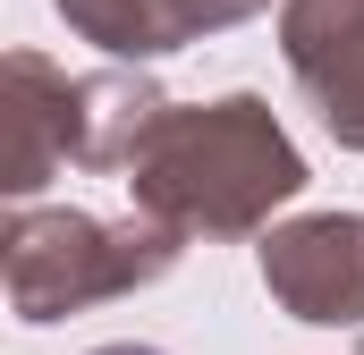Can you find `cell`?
Instances as JSON below:
<instances>
[{
  "mask_svg": "<svg viewBox=\"0 0 364 355\" xmlns=\"http://www.w3.org/2000/svg\"><path fill=\"white\" fill-rule=\"evenodd\" d=\"M0 127H9L0 195L34 203L51 178L77 161V77L51 68L43 51H9L0 60Z\"/></svg>",
  "mask_w": 364,
  "mask_h": 355,
  "instance_id": "5",
  "label": "cell"
},
{
  "mask_svg": "<svg viewBox=\"0 0 364 355\" xmlns=\"http://www.w3.org/2000/svg\"><path fill=\"white\" fill-rule=\"evenodd\" d=\"M170 119V93L144 68H93L77 77V170H136L144 136Z\"/></svg>",
  "mask_w": 364,
  "mask_h": 355,
  "instance_id": "7",
  "label": "cell"
},
{
  "mask_svg": "<svg viewBox=\"0 0 364 355\" xmlns=\"http://www.w3.org/2000/svg\"><path fill=\"white\" fill-rule=\"evenodd\" d=\"M255 271L288 322L364 330V212H305L255 246Z\"/></svg>",
  "mask_w": 364,
  "mask_h": 355,
  "instance_id": "3",
  "label": "cell"
},
{
  "mask_svg": "<svg viewBox=\"0 0 364 355\" xmlns=\"http://www.w3.org/2000/svg\"><path fill=\"white\" fill-rule=\"evenodd\" d=\"M68 17V34L110 51L119 68H144V60H170L203 34H229L246 17H263L272 0H51Z\"/></svg>",
  "mask_w": 364,
  "mask_h": 355,
  "instance_id": "6",
  "label": "cell"
},
{
  "mask_svg": "<svg viewBox=\"0 0 364 355\" xmlns=\"http://www.w3.org/2000/svg\"><path fill=\"white\" fill-rule=\"evenodd\" d=\"M178 254H186V237L144 220V212L102 220V212H77V203H9V229H0L9 313L26 330H51L68 313L119 305V296L170 279Z\"/></svg>",
  "mask_w": 364,
  "mask_h": 355,
  "instance_id": "2",
  "label": "cell"
},
{
  "mask_svg": "<svg viewBox=\"0 0 364 355\" xmlns=\"http://www.w3.org/2000/svg\"><path fill=\"white\" fill-rule=\"evenodd\" d=\"M279 60L331 144L364 153V0H279Z\"/></svg>",
  "mask_w": 364,
  "mask_h": 355,
  "instance_id": "4",
  "label": "cell"
},
{
  "mask_svg": "<svg viewBox=\"0 0 364 355\" xmlns=\"http://www.w3.org/2000/svg\"><path fill=\"white\" fill-rule=\"evenodd\" d=\"M127 195L144 220L178 237H272V212L305 195V153L288 144L279 110L263 93H220V102H170V119L144 136Z\"/></svg>",
  "mask_w": 364,
  "mask_h": 355,
  "instance_id": "1",
  "label": "cell"
},
{
  "mask_svg": "<svg viewBox=\"0 0 364 355\" xmlns=\"http://www.w3.org/2000/svg\"><path fill=\"white\" fill-rule=\"evenodd\" d=\"M93 355H161V347H144V339H110V347H93Z\"/></svg>",
  "mask_w": 364,
  "mask_h": 355,
  "instance_id": "8",
  "label": "cell"
}]
</instances>
